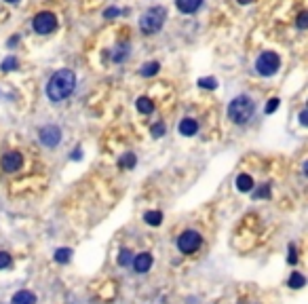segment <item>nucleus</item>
<instances>
[{
  "label": "nucleus",
  "instance_id": "8",
  "mask_svg": "<svg viewBox=\"0 0 308 304\" xmlns=\"http://www.w3.org/2000/svg\"><path fill=\"white\" fill-rule=\"evenodd\" d=\"M21 163H23V158H21L19 152H6V154L2 156V169L9 171V173H13V171H17V169H21Z\"/></svg>",
  "mask_w": 308,
  "mask_h": 304
},
{
  "label": "nucleus",
  "instance_id": "12",
  "mask_svg": "<svg viewBox=\"0 0 308 304\" xmlns=\"http://www.w3.org/2000/svg\"><path fill=\"white\" fill-rule=\"evenodd\" d=\"M175 2H177V9L182 13H194V11L201 9L203 0H175Z\"/></svg>",
  "mask_w": 308,
  "mask_h": 304
},
{
  "label": "nucleus",
  "instance_id": "17",
  "mask_svg": "<svg viewBox=\"0 0 308 304\" xmlns=\"http://www.w3.org/2000/svg\"><path fill=\"white\" fill-rule=\"evenodd\" d=\"M158 63L156 61H148V63H146V66L142 68V70H139V74H142V76H146V78H150V76H154V74H156L158 72Z\"/></svg>",
  "mask_w": 308,
  "mask_h": 304
},
{
  "label": "nucleus",
  "instance_id": "29",
  "mask_svg": "<svg viewBox=\"0 0 308 304\" xmlns=\"http://www.w3.org/2000/svg\"><path fill=\"white\" fill-rule=\"evenodd\" d=\"M116 15H120L118 9H108V11L104 13V17H108V19H112V17H116Z\"/></svg>",
  "mask_w": 308,
  "mask_h": 304
},
{
  "label": "nucleus",
  "instance_id": "5",
  "mask_svg": "<svg viewBox=\"0 0 308 304\" xmlns=\"http://www.w3.org/2000/svg\"><path fill=\"white\" fill-rule=\"evenodd\" d=\"M32 28H34L36 34H51L57 28V17L53 13H38L32 19Z\"/></svg>",
  "mask_w": 308,
  "mask_h": 304
},
{
  "label": "nucleus",
  "instance_id": "21",
  "mask_svg": "<svg viewBox=\"0 0 308 304\" xmlns=\"http://www.w3.org/2000/svg\"><path fill=\"white\" fill-rule=\"evenodd\" d=\"M133 262V258H131V251L129 249H123L118 253V264L120 266H127V264H131Z\"/></svg>",
  "mask_w": 308,
  "mask_h": 304
},
{
  "label": "nucleus",
  "instance_id": "27",
  "mask_svg": "<svg viewBox=\"0 0 308 304\" xmlns=\"http://www.w3.org/2000/svg\"><path fill=\"white\" fill-rule=\"evenodd\" d=\"M306 25H308V15H306V13H300V15H298V28L304 30Z\"/></svg>",
  "mask_w": 308,
  "mask_h": 304
},
{
  "label": "nucleus",
  "instance_id": "6",
  "mask_svg": "<svg viewBox=\"0 0 308 304\" xmlns=\"http://www.w3.org/2000/svg\"><path fill=\"white\" fill-rule=\"evenodd\" d=\"M177 247L182 253H192L201 247V234L194 230H186L182 232V237L177 239Z\"/></svg>",
  "mask_w": 308,
  "mask_h": 304
},
{
  "label": "nucleus",
  "instance_id": "15",
  "mask_svg": "<svg viewBox=\"0 0 308 304\" xmlns=\"http://www.w3.org/2000/svg\"><path fill=\"white\" fill-rule=\"evenodd\" d=\"M53 258H55V262H59V264H66L70 258H72V249H68V247H61V249H57L53 253Z\"/></svg>",
  "mask_w": 308,
  "mask_h": 304
},
{
  "label": "nucleus",
  "instance_id": "14",
  "mask_svg": "<svg viewBox=\"0 0 308 304\" xmlns=\"http://www.w3.org/2000/svg\"><path fill=\"white\" fill-rule=\"evenodd\" d=\"M144 220H146V224H150V226H158L160 222H163V213L160 211H146Z\"/></svg>",
  "mask_w": 308,
  "mask_h": 304
},
{
  "label": "nucleus",
  "instance_id": "3",
  "mask_svg": "<svg viewBox=\"0 0 308 304\" xmlns=\"http://www.w3.org/2000/svg\"><path fill=\"white\" fill-rule=\"evenodd\" d=\"M165 9L163 6H152V9H148L142 15V19H139V28H142L144 34H156V32L163 28L165 23Z\"/></svg>",
  "mask_w": 308,
  "mask_h": 304
},
{
  "label": "nucleus",
  "instance_id": "26",
  "mask_svg": "<svg viewBox=\"0 0 308 304\" xmlns=\"http://www.w3.org/2000/svg\"><path fill=\"white\" fill-rule=\"evenodd\" d=\"M163 133H165V125H163V123H156V125L152 127V135H154V137H160Z\"/></svg>",
  "mask_w": 308,
  "mask_h": 304
},
{
  "label": "nucleus",
  "instance_id": "33",
  "mask_svg": "<svg viewBox=\"0 0 308 304\" xmlns=\"http://www.w3.org/2000/svg\"><path fill=\"white\" fill-rule=\"evenodd\" d=\"M241 4H249V2H253V0H239Z\"/></svg>",
  "mask_w": 308,
  "mask_h": 304
},
{
  "label": "nucleus",
  "instance_id": "10",
  "mask_svg": "<svg viewBox=\"0 0 308 304\" xmlns=\"http://www.w3.org/2000/svg\"><path fill=\"white\" fill-rule=\"evenodd\" d=\"M11 304H36V296L28 289H21V291H17V294L13 296Z\"/></svg>",
  "mask_w": 308,
  "mask_h": 304
},
{
  "label": "nucleus",
  "instance_id": "23",
  "mask_svg": "<svg viewBox=\"0 0 308 304\" xmlns=\"http://www.w3.org/2000/svg\"><path fill=\"white\" fill-rule=\"evenodd\" d=\"M198 85H201L203 89H215L217 80L215 78H201V80H198Z\"/></svg>",
  "mask_w": 308,
  "mask_h": 304
},
{
  "label": "nucleus",
  "instance_id": "34",
  "mask_svg": "<svg viewBox=\"0 0 308 304\" xmlns=\"http://www.w3.org/2000/svg\"><path fill=\"white\" fill-rule=\"evenodd\" d=\"M6 2H9V4H15V2H17V0H6Z\"/></svg>",
  "mask_w": 308,
  "mask_h": 304
},
{
  "label": "nucleus",
  "instance_id": "24",
  "mask_svg": "<svg viewBox=\"0 0 308 304\" xmlns=\"http://www.w3.org/2000/svg\"><path fill=\"white\" fill-rule=\"evenodd\" d=\"M255 199H266V196H270V184H266V186H262V190L253 194Z\"/></svg>",
  "mask_w": 308,
  "mask_h": 304
},
{
  "label": "nucleus",
  "instance_id": "2",
  "mask_svg": "<svg viewBox=\"0 0 308 304\" xmlns=\"http://www.w3.org/2000/svg\"><path fill=\"white\" fill-rule=\"evenodd\" d=\"M255 112V104L251 97H247V95H239V97H234L230 101L228 106V118L232 120L236 125H245L251 120Z\"/></svg>",
  "mask_w": 308,
  "mask_h": 304
},
{
  "label": "nucleus",
  "instance_id": "25",
  "mask_svg": "<svg viewBox=\"0 0 308 304\" xmlns=\"http://www.w3.org/2000/svg\"><path fill=\"white\" fill-rule=\"evenodd\" d=\"M279 108V99L277 97H272V99H268V104H266V114H272L274 110Z\"/></svg>",
  "mask_w": 308,
  "mask_h": 304
},
{
  "label": "nucleus",
  "instance_id": "7",
  "mask_svg": "<svg viewBox=\"0 0 308 304\" xmlns=\"http://www.w3.org/2000/svg\"><path fill=\"white\" fill-rule=\"evenodd\" d=\"M38 137H40V142L47 146V148H55V146L61 142V129L55 127V125H47V127L40 129Z\"/></svg>",
  "mask_w": 308,
  "mask_h": 304
},
{
  "label": "nucleus",
  "instance_id": "1",
  "mask_svg": "<svg viewBox=\"0 0 308 304\" xmlns=\"http://www.w3.org/2000/svg\"><path fill=\"white\" fill-rule=\"evenodd\" d=\"M76 87V76L72 70H59L49 78L47 95L51 101H63Z\"/></svg>",
  "mask_w": 308,
  "mask_h": 304
},
{
  "label": "nucleus",
  "instance_id": "22",
  "mask_svg": "<svg viewBox=\"0 0 308 304\" xmlns=\"http://www.w3.org/2000/svg\"><path fill=\"white\" fill-rule=\"evenodd\" d=\"M9 266H11V253H6V251H0V270L9 268Z\"/></svg>",
  "mask_w": 308,
  "mask_h": 304
},
{
  "label": "nucleus",
  "instance_id": "9",
  "mask_svg": "<svg viewBox=\"0 0 308 304\" xmlns=\"http://www.w3.org/2000/svg\"><path fill=\"white\" fill-rule=\"evenodd\" d=\"M150 266H152V253H148V251H142L133 258V268H135V272H142L144 275V272L150 270Z\"/></svg>",
  "mask_w": 308,
  "mask_h": 304
},
{
  "label": "nucleus",
  "instance_id": "16",
  "mask_svg": "<svg viewBox=\"0 0 308 304\" xmlns=\"http://www.w3.org/2000/svg\"><path fill=\"white\" fill-rule=\"evenodd\" d=\"M137 110L142 112V114H150V112L154 110L152 99H148V97H139V99H137Z\"/></svg>",
  "mask_w": 308,
  "mask_h": 304
},
{
  "label": "nucleus",
  "instance_id": "4",
  "mask_svg": "<svg viewBox=\"0 0 308 304\" xmlns=\"http://www.w3.org/2000/svg\"><path fill=\"white\" fill-rule=\"evenodd\" d=\"M279 68H281V59H279V55L274 53V51H264V53L258 57V61H255V70H258L262 76L277 74Z\"/></svg>",
  "mask_w": 308,
  "mask_h": 304
},
{
  "label": "nucleus",
  "instance_id": "19",
  "mask_svg": "<svg viewBox=\"0 0 308 304\" xmlns=\"http://www.w3.org/2000/svg\"><path fill=\"white\" fill-rule=\"evenodd\" d=\"M120 167H125V169L135 167V154H133V152H127V154L120 158Z\"/></svg>",
  "mask_w": 308,
  "mask_h": 304
},
{
  "label": "nucleus",
  "instance_id": "18",
  "mask_svg": "<svg viewBox=\"0 0 308 304\" xmlns=\"http://www.w3.org/2000/svg\"><path fill=\"white\" fill-rule=\"evenodd\" d=\"M304 285H306V279L300 275V272H291V277H289V287L300 289V287H304Z\"/></svg>",
  "mask_w": 308,
  "mask_h": 304
},
{
  "label": "nucleus",
  "instance_id": "20",
  "mask_svg": "<svg viewBox=\"0 0 308 304\" xmlns=\"http://www.w3.org/2000/svg\"><path fill=\"white\" fill-rule=\"evenodd\" d=\"M17 68V57H6V59L0 63V70L2 72H11V70H15Z\"/></svg>",
  "mask_w": 308,
  "mask_h": 304
},
{
  "label": "nucleus",
  "instance_id": "31",
  "mask_svg": "<svg viewBox=\"0 0 308 304\" xmlns=\"http://www.w3.org/2000/svg\"><path fill=\"white\" fill-rule=\"evenodd\" d=\"M72 158H74V161H80V158H82V150H80V148H76V150H74V154H72Z\"/></svg>",
  "mask_w": 308,
  "mask_h": 304
},
{
  "label": "nucleus",
  "instance_id": "13",
  "mask_svg": "<svg viewBox=\"0 0 308 304\" xmlns=\"http://www.w3.org/2000/svg\"><path fill=\"white\" fill-rule=\"evenodd\" d=\"M236 188H239L241 192H249V190L253 188V180H251V175L241 173L239 177H236Z\"/></svg>",
  "mask_w": 308,
  "mask_h": 304
},
{
  "label": "nucleus",
  "instance_id": "30",
  "mask_svg": "<svg viewBox=\"0 0 308 304\" xmlns=\"http://www.w3.org/2000/svg\"><path fill=\"white\" fill-rule=\"evenodd\" d=\"M300 123H302V125H308V114H306V110L300 112Z\"/></svg>",
  "mask_w": 308,
  "mask_h": 304
},
{
  "label": "nucleus",
  "instance_id": "28",
  "mask_svg": "<svg viewBox=\"0 0 308 304\" xmlns=\"http://www.w3.org/2000/svg\"><path fill=\"white\" fill-rule=\"evenodd\" d=\"M287 262H289V264H296V262H298L296 247H293V245H289V256H287Z\"/></svg>",
  "mask_w": 308,
  "mask_h": 304
},
{
  "label": "nucleus",
  "instance_id": "32",
  "mask_svg": "<svg viewBox=\"0 0 308 304\" xmlns=\"http://www.w3.org/2000/svg\"><path fill=\"white\" fill-rule=\"evenodd\" d=\"M17 42H19V36H13V38H9V47H15Z\"/></svg>",
  "mask_w": 308,
  "mask_h": 304
},
{
  "label": "nucleus",
  "instance_id": "11",
  "mask_svg": "<svg viewBox=\"0 0 308 304\" xmlns=\"http://www.w3.org/2000/svg\"><path fill=\"white\" fill-rule=\"evenodd\" d=\"M198 131V123L194 118H182V123H179V133L182 135H194Z\"/></svg>",
  "mask_w": 308,
  "mask_h": 304
}]
</instances>
